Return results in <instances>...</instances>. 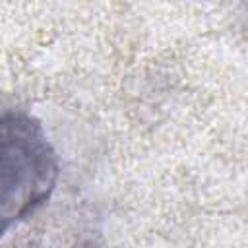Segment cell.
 I'll use <instances>...</instances> for the list:
<instances>
[{"mask_svg": "<svg viewBox=\"0 0 248 248\" xmlns=\"http://www.w3.org/2000/svg\"><path fill=\"white\" fill-rule=\"evenodd\" d=\"M58 157L43 124L25 110H0V238L52 194Z\"/></svg>", "mask_w": 248, "mask_h": 248, "instance_id": "obj_1", "label": "cell"}]
</instances>
